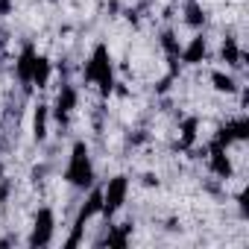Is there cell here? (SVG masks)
I'll use <instances>...</instances> for the list:
<instances>
[{
	"label": "cell",
	"instance_id": "13",
	"mask_svg": "<svg viewBox=\"0 0 249 249\" xmlns=\"http://www.w3.org/2000/svg\"><path fill=\"white\" fill-rule=\"evenodd\" d=\"M129 234H132V223H123V226H108V231H106L103 243H106V246H117V249H123V246L129 243Z\"/></svg>",
	"mask_w": 249,
	"mask_h": 249
},
{
	"label": "cell",
	"instance_id": "7",
	"mask_svg": "<svg viewBox=\"0 0 249 249\" xmlns=\"http://www.w3.org/2000/svg\"><path fill=\"white\" fill-rule=\"evenodd\" d=\"M76 106H79V91H76V85L65 82V85L59 88V94H56V103H53L56 120H59V123H68V117H71V111H73Z\"/></svg>",
	"mask_w": 249,
	"mask_h": 249
},
{
	"label": "cell",
	"instance_id": "18",
	"mask_svg": "<svg viewBox=\"0 0 249 249\" xmlns=\"http://www.w3.org/2000/svg\"><path fill=\"white\" fill-rule=\"evenodd\" d=\"M12 12V0H0V15H9Z\"/></svg>",
	"mask_w": 249,
	"mask_h": 249
},
{
	"label": "cell",
	"instance_id": "14",
	"mask_svg": "<svg viewBox=\"0 0 249 249\" xmlns=\"http://www.w3.org/2000/svg\"><path fill=\"white\" fill-rule=\"evenodd\" d=\"M50 76H53V62H50L47 56H36V65H33V85L47 88V85H50Z\"/></svg>",
	"mask_w": 249,
	"mask_h": 249
},
{
	"label": "cell",
	"instance_id": "17",
	"mask_svg": "<svg viewBox=\"0 0 249 249\" xmlns=\"http://www.w3.org/2000/svg\"><path fill=\"white\" fill-rule=\"evenodd\" d=\"M185 24H188L191 30L205 27V9H202V3H196V0H188V3H185Z\"/></svg>",
	"mask_w": 249,
	"mask_h": 249
},
{
	"label": "cell",
	"instance_id": "16",
	"mask_svg": "<svg viewBox=\"0 0 249 249\" xmlns=\"http://www.w3.org/2000/svg\"><path fill=\"white\" fill-rule=\"evenodd\" d=\"M47 120H50V106L38 103L36 111H33V135H36V141L47 138Z\"/></svg>",
	"mask_w": 249,
	"mask_h": 249
},
{
	"label": "cell",
	"instance_id": "8",
	"mask_svg": "<svg viewBox=\"0 0 249 249\" xmlns=\"http://www.w3.org/2000/svg\"><path fill=\"white\" fill-rule=\"evenodd\" d=\"M36 47L33 44H24V50L15 56V76H18V82L21 85H33V65H36Z\"/></svg>",
	"mask_w": 249,
	"mask_h": 249
},
{
	"label": "cell",
	"instance_id": "6",
	"mask_svg": "<svg viewBox=\"0 0 249 249\" xmlns=\"http://www.w3.org/2000/svg\"><path fill=\"white\" fill-rule=\"evenodd\" d=\"M205 159H208V167L217 179H231L234 176V164H231V156L226 153V147L220 144H208L205 147Z\"/></svg>",
	"mask_w": 249,
	"mask_h": 249
},
{
	"label": "cell",
	"instance_id": "4",
	"mask_svg": "<svg viewBox=\"0 0 249 249\" xmlns=\"http://www.w3.org/2000/svg\"><path fill=\"white\" fill-rule=\"evenodd\" d=\"M53 234H56V211L44 205L33 217V229H30L27 243L30 246H50L53 243Z\"/></svg>",
	"mask_w": 249,
	"mask_h": 249
},
{
	"label": "cell",
	"instance_id": "19",
	"mask_svg": "<svg viewBox=\"0 0 249 249\" xmlns=\"http://www.w3.org/2000/svg\"><path fill=\"white\" fill-rule=\"evenodd\" d=\"M0 38H3V30H0Z\"/></svg>",
	"mask_w": 249,
	"mask_h": 249
},
{
	"label": "cell",
	"instance_id": "11",
	"mask_svg": "<svg viewBox=\"0 0 249 249\" xmlns=\"http://www.w3.org/2000/svg\"><path fill=\"white\" fill-rule=\"evenodd\" d=\"M159 44H161V50L167 53V62H170V68H173V73L179 71V53H182V44H179V38H176V33L173 30H164L161 36H159Z\"/></svg>",
	"mask_w": 249,
	"mask_h": 249
},
{
	"label": "cell",
	"instance_id": "3",
	"mask_svg": "<svg viewBox=\"0 0 249 249\" xmlns=\"http://www.w3.org/2000/svg\"><path fill=\"white\" fill-rule=\"evenodd\" d=\"M126 196H129V179L123 176V173H117V176H111L106 185H103V217H114L123 205H126Z\"/></svg>",
	"mask_w": 249,
	"mask_h": 249
},
{
	"label": "cell",
	"instance_id": "9",
	"mask_svg": "<svg viewBox=\"0 0 249 249\" xmlns=\"http://www.w3.org/2000/svg\"><path fill=\"white\" fill-rule=\"evenodd\" d=\"M208 56V41H205V36H194L185 47H182V53H179V62L182 65H202V59Z\"/></svg>",
	"mask_w": 249,
	"mask_h": 249
},
{
	"label": "cell",
	"instance_id": "2",
	"mask_svg": "<svg viewBox=\"0 0 249 249\" xmlns=\"http://www.w3.org/2000/svg\"><path fill=\"white\" fill-rule=\"evenodd\" d=\"M65 182L79 188V191L94 185V161H91V153H88L85 141H73L71 159H68V167H65Z\"/></svg>",
	"mask_w": 249,
	"mask_h": 249
},
{
	"label": "cell",
	"instance_id": "12",
	"mask_svg": "<svg viewBox=\"0 0 249 249\" xmlns=\"http://www.w3.org/2000/svg\"><path fill=\"white\" fill-rule=\"evenodd\" d=\"M179 147L182 150H191L194 144H196V138H199V117H185L182 120V126H179Z\"/></svg>",
	"mask_w": 249,
	"mask_h": 249
},
{
	"label": "cell",
	"instance_id": "1",
	"mask_svg": "<svg viewBox=\"0 0 249 249\" xmlns=\"http://www.w3.org/2000/svg\"><path fill=\"white\" fill-rule=\"evenodd\" d=\"M82 79L88 85H97L103 97H108L114 91L117 82H114V68H111V56H108V47L106 44H97L91 50V56H88V62L82 68Z\"/></svg>",
	"mask_w": 249,
	"mask_h": 249
},
{
	"label": "cell",
	"instance_id": "10",
	"mask_svg": "<svg viewBox=\"0 0 249 249\" xmlns=\"http://www.w3.org/2000/svg\"><path fill=\"white\" fill-rule=\"evenodd\" d=\"M220 62H226L229 68H240L243 65V50H240L234 36H226L220 41Z\"/></svg>",
	"mask_w": 249,
	"mask_h": 249
},
{
	"label": "cell",
	"instance_id": "5",
	"mask_svg": "<svg viewBox=\"0 0 249 249\" xmlns=\"http://www.w3.org/2000/svg\"><path fill=\"white\" fill-rule=\"evenodd\" d=\"M249 138V117L246 114H240V117H234V120H226L223 126L214 132V138H211V144H220V147H231L234 141H246Z\"/></svg>",
	"mask_w": 249,
	"mask_h": 249
},
{
	"label": "cell",
	"instance_id": "15",
	"mask_svg": "<svg viewBox=\"0 0 249 249\" xmlns=\"http://www.w3.org/2000/svg\"><path fill=\"white\" fill-rule=\"evenodd\" d=\"M211 88L217 91V94H237V79L231 76V73H226V71H211Z\"/></svg>",
	"mask_w": 249,
	"mask_h": 249
}]
</instances>
